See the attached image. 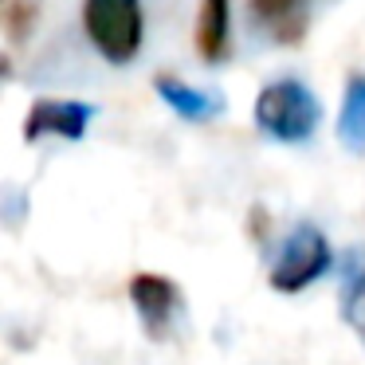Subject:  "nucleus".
<instances>
[{"mask_svg": "<svg viewBox=\"0 0 365 365\" xmlns=\"http://www.w3.org/2000/svg\"><path fill=\"white\" fill-rule=\"evenodd\" d=\"M36 20V9L28 4V0H12V9H4V28H9L12 40H24L28 28H32Z\"/></svg>", "mask_w": 365, "mask_h": 365, "instance_id": "9b49d317", "label": "nucleus"}, {"mask_svg": "<svg viewBox=\"0 0 365 365\" xmlns=\"http://www.w3.org/2000/svg\"><path fill=\"white\" fill-rule=\"evenodd\" d=\"M95 118L87 103H59V98H40V103L28 110L24 118V138L36 142V138H67V142H79L87 134V122Z\"/></svg>", "mask_w": 365, "mask_h": 365, "instance_id": "39448f33", "label": "nucleus"}, {"mask_svg": "<svg viewBox=\"0 0 365 365\" xmlns=\"http://www.w3.org/2000/svg\"><path fill=\"white\" fill-rule=\"evenodd\" d=\"M326 267H330V244H326V236L318 228L302 224V228H294V236L283 244V255H279L275 267H271V287L283 291V294H294L307 283H314Z\"/></svg>", "mask_w": 365, "mask_h": 365, "instance_id": "7ed1b4c3", "label": "nucleus"}, {"mask_svg": "<svg viewBox=\"0 0 365 365\" xmlns=\"http://www.w3.org/2000/svg\"><path fill=\"white\" fill-rule=\"evenodd\" d=\"M197 51L205 63H216L228 51V0H200Z\"/></svg>", "mask_w": 365, "mask_h": 365, "instance_id": "6e6552de", "label": "nucleus"}, {"mask_svg": "<svg viewBox=\"0 0 365 365\" xmlns=\"http://www.w3.org/2000/svg\"><path fill=\"white\" fill-rule=\"evenodd\" d=\"M130 302L138 307L150 338H169L177 314L185 310L181 287L165 275H153V271H142V275L130 279Z\"/></svg>", "mask_w": 365, "mask_h": 365, "instance_id": "20e7f679", "label": "nucleus"}, {"mask_svg": "<svg viewBox=\"0 0 365 365\" xmlns=\"http://www.w3.org/2000/svg\"><path fill=\"white\" fill-rule=\"evenodd\" d=\"M9 67H12V63H9V56H4V51H0V79H4V75H9Z\"/></svg>", "mask_w": 365, "mask_h": 365, "instance_id": "f8f14e48", "label": "nucleus"}, {"mask_svg": "<svg viewBox=\"0 0 365 365\" xmlns=\"http://www.w3.org/2000/svg\"><path fill=\"white\" fill-rule=\"evenodd\" d=\"M153 87H158V95L169 103V110L189 118V122H208L224 110V103L216 95H208V91H200V87H189V83H181L177 75H158Z\"/></svg>", "mask_w": 365, "mask_h": 365, "instance_id": "0eeeda50", "label": "nucleus"}, {"mask_svg": "<svg viewBox=\"0 0 365 365\" xmlns=\"http://www.w3.org/2000/svg\"><path fill=\"white\" fill-rule=\"evenodd\" d=\"M0 4H4V0H0Z\"/></svg>", "mask_w": 365, "mask_h": 365, "instance_id": "ddd939ff", "label": "nucleus"}, {"mask_svg": "<svg viewBox=\"0 0 365 365\" xmlns=\"http://www.w3.org/2000/svg\"><path fill=\"white\" fill-rule=\"evenodd\" d=\"M252 12L279 43H302L310 28V9L307 0H252Z\"/></svg>", "mask_w": 365, "mask_h": 365, "instance_id": "423d86ee", "label": "nucleus"}, {"mask_svg": "<svg viewBox=\"0 0 365 365\" xmlns=\"http://www.w3.org/2000/svg\"><path fill=\"white\" fill-rule=\"evenodd\" d=\"M318 98L299 79L267 83L255 98V122L279 142H307L318 126Z\"/></svg>", "mask_w": 365, "mask_h": 365, "instance_id": "f03ea898", "label": "nucleus"}, {"mask_svg": "<svg viewBox=\"0 0 365 365\" xmlns=\"http://www.w3.org/2000/svg\"><path fill=\"white\" fill-rule=\"evenodd\" d=\"M83 28L110 63H130L142 51V0H83Z\"/></svg>", "mask_w": 365, "mask_h": 365, "instance_id": "f257e3e1", "label": "nucleus"}, {"mask_svg": "<svg viewBox=\"0 0 365 365\" xmlns=\"http://www.w3.org/2000/svg\"><path fill=\"white\" fill-rule=\"evenodd\" d=\"M338 130L349 145H365V75H349Z\"/></svg>", "mask_w": 365, "mask_h": 365, "instance_id": "1a4fd4ad", "label": "nucleus"}, {"mask_svg": "<svg viewBox=\"0 0 365 365\" xmlns=\"http://www.w3.org/2000/svg\"><path fill=\"white\" fill-rule=\"evenodd\" d=\"M346 318L365 338V267L354 271V283H349V294H346Z\"/></svg>", "mask_w": 365, "mask_h": 365, "instance_id": "9d476101", "label": "nucleus"}]
</instances>
